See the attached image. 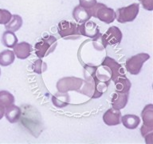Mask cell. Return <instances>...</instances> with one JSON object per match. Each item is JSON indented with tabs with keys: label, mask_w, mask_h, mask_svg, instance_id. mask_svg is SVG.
Wrapping results in <instances>:
<instances>
[{
	"label": "cell",
	"mask_w": 153,
	"mask_h": 144,
	"mask_svg": "<svg viewBox=\"0 0 153 144\" xmlns=\"http://www.w3.org/2000/svg\"><path fill=\"white\" fill-rule=\"evenodd\" d=\"M143 125L140 128L142 136L145 139L146 143H153V105L145 106L141 112Z\"/></svg>",
	"instance_id": "cell-1"
},
{
	"label": "cell",
	"mask_w": 153,
	"mask_h": 144,
	"mask_svg": "<svg viewBox=\"0 0 153 144\" xmlns=\"http://www.w3.org/2000/svg\"><path fill=\"white\" fill-rule=\"evenodd\" d=\"M92 16L95 17L103 22L112 23L116 19V12L114 10L101 2H97L94 7L89 9Z\"/></svg>",
	"instance_id": "cell-2"
},
{
	"label": "cell",
	"mask_w": 153,
	"mask_h": 144,
	"mask_svg": "<svg viewBox=\"0 0 153 144\" xmlns=\"http://www.w3.org/2000/svg\"><path fill=\"white\" fill-rule=\"evenodd\" d=\"M59 35L64 39H78L81 38L79 24L69 21H61L57 25Z\"/></svg>",
	"instance_id": "cell-3"
},
{
	"label": "cell",
	"mask_w": 153,
	"mask_h": 144,
	"mask_svg": "<svg viewBox=\"0 0 153 144\" xmlns=\"http://www.w3.org/2000/svg\"><path fill=\"white\" fill-rule=\"evenodd\" d=\"M57 40L54 36L47 35L35 44V53L38 58H44L54 51Z\"/></svg>",
	"instance_id": "cell-4"
},
{
	"label": "cell",
	"mask_w": 153,
	"mask_h": 144,
	"mask_svg": "<svg viewBox=\"0 0 153 144\" xmlns=\"http://www.w3.org/2000/svg\"><path fill=\"white\" fill-rule=\"evenodd\" d=\"M139 10H140L139 3H132L128 7L117 9L116 12V19L120 23L132 22L138 15Z\"/></svg>",
	"instance_id": "cell-5"
},
{
	"label": "cell",
	"mask_w": 153,
	"mask_h": 144,
	"mask_svg": "<svg viewBox=\"0 0 153 144\" xmlns=\"http://www.w3.org/2000/svg\"><path fill=\"white\" fill-rule=\"evenodd\" d=\"M150 58V55L147 53H140L128 58L125 63V67L128 72L131 74L136 75L140 73L144 62Z\"/></svg>",
	"instance_id": "cell-6"
},
{
	"label": "cell",
	"mask_w": 153,
	"mask_h": 144,
	"mask_svg": "<svg viewBox=\"0 0 153 144\" xmlns=\"http://www.w3.org/2000/svg\"><path fill=\"white\" fill-rule=\"evenodd\" d=\"M84 83L83 79L76 77H65L59 79L57 82V89L60 92H68L69 91H80Z\"/></svg>",
	"instance_id": "cell-7"
},
{
	"label": "cell",
	"mask_w": 153,
	"mask_h": 144,
	"mask_svg": "<svg viewBox=\"0 0 153 144\" xmlns=\"http://www.w3.org/2000/svg\"><path fill=\"white\" fill-rule=\"evenodd\" d=\"M101 65H104V66H106L107 67H108V69L111 71V79L114 82L119 79L120 77L125 75L121 65L118 63L112 58L106 56L103 60Z\"/></svg>",
	"instance_id": "cell-8"
},
{
	"label": "cell",
	"mask_w": 153,
	"mask_h": 144,
	"mask_svg": "<svg viewBox=\"0 0 153 144\" xmlns=\"http://www.w3.org/2000/svg\"><path fill=\"white\" fill-rule=\"evenodd\" d=\"M79 31L81 35L93 38L100 33V28L96 22L88 20L79 24Z\"/></svg>",
	"instance_id": "cell-9"
},
{
	"label": "cell",
	"mask_w": 153,
	"mask_h": 144,
	"mask_svg": "<svg viewBox=\"0 0 153 144\" xmlns=\"http://www.w3.org/2000/svg\"><path fill=\"white\" fill-rule=\"evenodd\" d=\"M108 45H115L121 42L123 34L121 31L117 26H111L103 34Z\"/></svg>",
	"instance_id": "cell-10"
},
{
	"label": "cell",
	"mask_w": 153,
	"mask_h": 144,
	"mask_svg": "<svg viewBox=\"0 0 153 144\" xmlns=\"http://www.w3.org/2000/svg\"><path fill=\"white\" fill-rule=\"evenodd\" d=\"M121 117L120 110L110 108L103 115V121L107 126H117L121 122Z\"/></svg>",
	"instance_id": "cell-11"
},
{
	"label": "cell",
	"mask_w": 153,
	"mask_h": 144,
	"mask_svg": "<svg viewBox=\"0 0 153 144\" xmlns=\"http://www.w3.org/2000/svg\"><path fill=\"white\" fill-rule=\"evenodd\" d=\"M129 98V92H119L116 91L112 97V108L116 110H121L126 106Z\"/></svg>",
	"instance_id": "cell-12"
},
{
	"label": "cell",
	"mask_w": 153,
	"mask_h": 144,
	"mask_svg": "<svg viewBox=\"0 0 153 144\" xmlns=\"http://www.w3.org/2000/svg\"><path fill=\"white\" fill-rule=\"evenodd\" d=\"M14 54L19 59H26L32 52V46L26 42L17 43L14 47Z\"/></svg>",
	"instance_id": "cell-13"
},
{
	"label": "cell",
	"mask_w": 153,
	"mask_h": 144,
	"mask_svg": "<svg viewBox=\"0 0 153 144\" xmlns=\"http://www.w3.org/2000/svg\"><path fill=\"white\" fill-rule=\"evenodd\" d=\"M73 17L79 23H82L88 21L92 17L89 11V9H86L81 6H76L74 7L73 10Z\"/></svg>",
	"instance_id": "cell-14"
},
{
	"label": "cell",
	"mask_w": 153,
	"mask_h": 144,
	"mask_svg": "<svg viewBox=\"0 0 153 144\" xmlns=\"http://www.w3.org/2000/svg\"><path fill=\"white\" fill-rule=\"evenodd\" d=\"M22 110L21 108L19 107L18 106H15L14 104H11L9 106L5 108V116L10 122L14 123L17 122L20 119L21 117Z\"/></svg>",
	"instance_id": "cell-15"
},
{
	"label": "cell",
	"mask_w": 153,
	"mask_h": 144,
	"mask_svg": "<svg viewBox=\"0 0 153 144\" xmlns=\"http://www.w3.org/2000/svg\"><path fill=\"white\" fill-rule=\"evenodd\" d=\"M53 104L57 108L65 107L69 105V101H70V97L69 94L67 92H58L52 96Z\"/></svg>",
	"instance_id": "cell-16"
},
{
	"label": "cell",
	"mask_w": 153,
	"mask_h": 144,
	"mask_svg": "<svg viewBox=\"0 0 153 144\" xmlns=\"http://www.w3.org/2000/svg\"><path fill=\"white\" fill-rule=\"evenodd\" d=\"M121 122L128 129H136L140 123V118L136 115H125L121 117Z\"/></svg>",
	"instance_id": "cell-17"
},
{
	"label": "cell",
	"mask_w": 153,
	"mask_h": 144,
	"mask_svg": "<svg viewBox=\"0 0 153 144\" xmlns=\"http://www.w3.org/2000/svg\"><path fill=\"white\" fill-rule=\"evenodd\" d=\"M22 19L21 16L18 14H13L11 16V19L7 23L5 24V28L7 31H10L12 32L18 31L22 26Z\"/></svg>",
	"instance_id": "cell-18"
},
{
	"label": "cell",
	"mask_w": 153,
	"mask_h": 144,
	"mask_svg": "<svg viewBox=\"0 0 153 144\" xmlns=\"http://www.w3.org/2000/svg\"><path fill=\"white\" fill-rule=\"evenodd\" d=\"M2 44L8 48H13L18 43V38L14 32L6 31L2 36Z\"/></svg>",
	"instance_id": "cell-19"
},
{
	"label": "cell",
	"mask_w": 153,
	"mask_h": 144,
	"mask_svg": "<svg viewBox=\"0 0 153 144\" xmlns=\"http://www.w3.org/2000/svg\"><path fill=\"white\" fill-rule=\"evenodd\" d=\"M116 84V91L119 92H129L131 88V82L126 77V75L120 77L114 82Z\"/></svg>",
	"instance_id": "cell-20"
},
{
	"label": "cell",
	"mask_w": 153,
	"mask_h": 144,
	"mask_svg": "<svg viewBox=\"0 0 153 144\" xmlns=\"http://www.w3.org/2000/svg\"><path fill=\"white\" fill-rule=\"evenodd\" d=\"M15 55L10 50H5L0 53V66L7 67L11 65L14 61Z\"/></svg>",
	"instance_id": "cell-21"
},
{
	"label": "cell",
	"mask_w": 153,
	"mask_h": 144,
	"mask_svg": "<svg viewBox=\"0 0 153 144\" xmlns=\"http://www.w3.org/2000/svg\"><path fill=\"white\" fill-rule=\"evenodd\" d=\"M96 76L100 81L110 82L111 79V71L108 67L101 65L100 67H97L96 71Z\"/></svg>",
	"instance_id": "cell-22"
},
{
	"label": "cell",
	"mask_w": 153,
	"mask_h": 144,
	"mask_svg": "<svg viewBox=\"0 0 153 144\" xmlns=\"http://www.w3.org/2000/svg\"><path fill=\"white\" fill-rule=\"evenodd\" d=\"M14 101L15 99L14 95L9 91H0V105L6 108L11 104H14Z\"/></svg>",
	"instance_id": "cell-23"
},
{
	"label": "cell",
	"mask_w": 153,
	"mask_h": 144,
	"mask_svg": "<svg viewBox=\"0 0 153 144\" xmlns=\"http://www.w3.org/2000/svg\"><path fill=\"white\" fill-rule=\"evenodd\" d=\"M93 45L97 50H105L108 44L102 34L99 33L95 38H93Z\"/></svg>",
	"instance_id": "cell-24"
},
{
	"label": "cell",
	"mask_w": 153,
	"mask_h": 144,
	"mask_svg": "<svg viewBox=\"0 0 153 144\" xmlns=\"http://www.w3.org/2000/svg\"><path fill=\"white\" fill-rule=\"evenodd\" d=\"M47 70V64L42 59L36 60L33 63V70L38 74H41Z\"/></svg>",
	"instance_id": "cell-25"
},
{
	"label": "cell",
	"mask_w": 153,
	"mask_h": 144,
	"mask_svg": "<svg viewBox=\"0 0 153 144\" xmlns=\"http://www.w3.org/2000/svg\"><path fill=\"white\" fill-rule=\"evenodd\" d=\"M12 14L7 10L0 9V24H6L11 19Z\"/></svg>",
	"instance_id": "cell-26"
},
{
	"label": "cell",
	"mask_w": 153,
	"mask_h": 144,
	"mask_svg": "<svg viewBox=\"0 0 153 144\" xmlns=\"http://www.w3.org/2000/svg\"><path fill=\"white\" fill-rule=\"evenodd\" d=\"M80 6L85 7L86 9H91L97 3V0H79Z\"/></svg>",
	"instance_id": "cell-27"
},
{
	"label": "cell",
	"mask_w": 153,
	"mask_h": 144,
	"mask_svg": "<svg viewBox=\"0 0 153 144\" xmlns=\"http://www.w3.org/2000/svg\"><path fill=\"white\" fill-rule=\"evenodd\" d=\"M142 4L143 7L147 10H153V0H139Z\"/></svg>",
	"instance_id": "cell-28"
},
{
	"label": "cell",
	"mask_w": 153,
	"mask_h": 144,
	"mask_svg": "<svg viewBox=\"0 0 153 144\" xmlns=\"http://www.w3.org/2000/svg\"><path fill=\"white\" fill-rule=\"evenodd\" d=\"M4 114H5V107L0 105V120L2 119V117H3V115H4Z\"/></svg>",
	"instance_id": "cell-29"
},
{
	"label": "cell",
	"mask_w": 153,
	"mask_h": 144,
	"mask_svg": "<svg viewBox=\"0 0 153 144\" xmlns=\"http://www.w3.org/2000/svg\"><path fill=\"white\" fill-rule=\"evenodd\" d=\"M0 74H1V69H0Z\"/></svg>",
	"instance_id": "cell-30"
}]
</instances>
